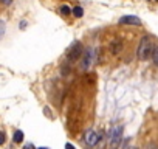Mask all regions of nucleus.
<instances>
[{"label":"nucleus","mask_w":158,"mask_h":149,"mask_svg":"<svg viewBox=\"0 0 158 149\" xmlns=\"http://www.w3.org/2000/svg\"><path fill=\"white\" fill-rule=\"evenodd\" d=\"M84 54V47H82V44L81 42H74L71 47H70V50L67 51V59L70 61V62H74V61H77L79 57H81Z\"/></svg>","instance_id":"obj_3"},{"label":"nucleus","mask_w":158,"mask_h":149,"mask_svg":"<svg viewBox=\"0 0 158 149\" xmlns=\"http://www.w3.org/2000/svg\"><path fill=\"white\" fill-rule=\"evenodd\" d=\"M98 141H99V134L96 130H93V129H89L85 132V143L93 147V146L98 144Z\"/></svg>","instance_id":"obj_5"},{"label":"nucleus","mask_w":158,"mask_h":149,"mask_svg":"<svg viewBox=\"0 0 158 149\" xmlns=\"http://www.w3.org/2000/svg\"><path fill=\"white\" fill-rule=\"evenodd\" d=\"M110 50H112V53H113V54H118V53L123 50V40L115 39V40L110 44Z\"/></svg>","instance_id":"obj_7"},{"label":"nucleus","mask_w":158,"mask_h":149,"mask_svg":"<svg viewBox=\"0 0 158 149\" xmlns=\"http://www.w3.org/2000/svg\"><path fill=\"white\" fill-rule=\"evenodd\" d=\"M93 61H95V50H93V48H87V50L84 51V54H82L81 68H82V70H87V68L92 65Z\"/></svg>","instance_id":"obj_4"},{"label":"nucleus","mask_w":158,"mask_h":149,"mask_svg":"<svg viewBox=\"0 0 158 149\" xmlns=\"http://www.w3.org/2000/svg\"><path fill=\"white\" fill-rule=\"evenodd\" d=\"M123 132L124 127L121 124H115L109 132V149H118L123 141Z\"/></svg>","instance_id":"obj_2"},{"label":"nucleus","mask_w":158,"mask_h":149,"mask_svg":"<svg viewBox=\"0 0 158 149\" xmlns=\"http://www.w3.org/2000/svg\"><path fill=\"white\" fill-rule=\"evenodd\" d=\"M146 149H158V143H149Z\"/></svg>","instance_id":"obj_12"},{"label":"nucleus","mask_w":158,"mask_h":149,"mask_svg":"<svg viewBox=\"0 0 158 149\" xmlns=\"http://www.w3.org/2000/svg\"><path fill=\"white\" fill-rule=\"evenodd\" d=\"M23 149H34V147H33V146H31V144H27V146H25V147H23Z\"/></svg>","instance_id":"obj_16"},{"label":"nucleus","mask_w":158,"mask_h":149,"mask_svg":"<svg viewBox=\"0 0 158 149\" xmlns=\"http://www.w3.org/2000/svg\"><path fill=\"white\" fill-rule=\"evenodd\" d=\"M121 25H141V20L136 16H123L119 19Z\"/></svg>","instance_id":"obj_6"},{"label":"nucleus","mask_w":158,"mask_h":149,"mask_svg":"<svg viewBox=\"0 0 158 149\" xmlns=\"http://www.w3.org/2000/svg\"><path fill=\"white\" fill-rule=\"evenodd\" d=\"M152 59H153V64L158 67V47L153 50V53H152Z\"/></svg>","instance_id":"obj_11"},{"label":"nucleus","mask_w":158,"mask_h":149,"mask_svg":"<svg viewBox=\"0 0 158 149\" xmlns=\"http://www.w3.org/2000/svg\"><path fill=\"white\" fill-rule=\"evenodd\" d=\"M59 11H60V14H64V16H68L70 13H73V11H71V10H70V8L67 6V5H62Z\"/></svg>","instance_id":"obj_10"},{"label":"nucleus","mask_w":158,"mask_h":149,"mask_svg":"<svg viewBox=\"0 0 158 149\" xmlns=\"http://www.w3.org/2000/svg\"><path fill=\"white\" fill-rule=\"evenodd\" d=\"M13 140H14V143H22L23 141V132L22 130H16Z\"/></svg>","instance_id":"obj_8"},{"label":"nucleus","mask_w":158,"mask_h":149,"mask_svg":"<svg viewBox=\"0 0 158 149\" xmlns=\"http://www.w3.org/2000/svg\"><path fill=\"white\" fill-rule=\"evenodd\" d=\"M0 2H2L3 5H11V3H13V0H0Z\"/></svg>","instance_id":"obj_14"},{"label":"nucleus","mask_w":158,"mask_h":149,"mask_svg":"<svg viewBox=\"0 0 158 149\" xmlns=\"http://www.w3.org/2000/svg\"><path fill=\"white\" fill-rule=\"evenodd\" d=\"M130 149H138V147H135V146H133V147H130Z\"/></svg>","instance_id":"obj_17"},{"label":"nucleus","mask_w":158,"mask_h":149,"mask_svg":"<svg viewBox=\"0 0 158 149\" xmlns=\"http://www.w3.org/2000/svg\"><path fill=\"white\" fill-rule=\"evenodd\" d=\"M152 2H156V0H152Z\"/></svg>","instance_id":"obj_18"},{"label":"nucleus","mask_w":158,"mask_h":149,"mask_svg":"<svg viewBox=\"0 0 158 149\" xmlns=\"http://www.w3.org/2000/svg\"><path fill=\"white\" fill-rule=\"evenodd\" d=\"M3 143H5V134L0 132V144H3Z\"/></svg>","instance_id":"obj_13"},{"label":"nucleus","mask_w":158,"mask_h":149,"mask_svg":"<svg viewBox=\"0 0 158 149\" xmlns=\"http://www.w3.org/2000/svg\"><path fill=\"white\" fill-rule=\"evenodd\" d=\"M73 14H74V17H82L84 10L81 6H76V8H73Z\"/></svg>","instance_id":"obj_9"},{"label":"nucleus","mask_w":158,"mask_h":149,"mask_svg":"<svg viewBox=\"0 0 158 149\" xmlns=\"http://www.w3.org/2000/svg\"><path fill=\"white\" fill-rule=\"evenodd\" d=\"M153 53V47H152V40L149 36H143L141 37V42L138 45V50H136V56L139 61H147Z\"/></svg>","instance_id":"obj_1"},{"label":"nucleus","mask_w":158,"mask_h":149,"mask_svg":"<svg viewBox=\"0 0 158 149\" xmlns=\"http://www.w3.org/2000/svg\"><path fill=\"white\" fill-rule=\"evenodd\" d=\"M65 149H76V147H74L71 143H67V144H65Z\"/></svg>","instance_id":"obj_15"}]
</instances>
